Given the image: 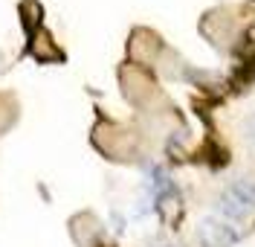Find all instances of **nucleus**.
<instances>
[{
	"label": "nucleus",
	"mask_w": 255,
	"mask_h": 247,
	"mask_svg": "<svg viewBox=\"0 0 255 247\" xmlns=\"http://www.w3.org/2000/svg\"><path fill=\"white\" fill-rule=\"evenodd\" d=\"M218 213H221L223 221H229V224L247 221V218L255 213V183L247 181V178L232 181L223 189V195L218 198Z\"/></svg>",
	"instance_id": "nucleus-1"
},
{
	"label": "nucleus",
	"mask_w": 255,
	"mask_h": 247,
	"mask_svg": "<svg viewBox=\"0 0 255 247\" xmlns=\"http://www.w3.org/2000/svg\"><path fill=\"white\" fill-rule=\"evenodd\" d=\"M241 242V230L223 218H203L197 227V245L200 247H232Z\"/></svg>",
	"instance_id": "nucleus-2"
},
{
	"label": "nucleus",
	"mask_w": 255,
	"mask_h": 247,
	"mask_svg": "<svg viewBox=\"0 0 255 247\" xmlns=\"http://www.w3.org/2000/svg\"><path fill=\"white\" fill-rule=\"evenodd\" d=\"M247 134H250V137L255 140V116L250 119V122H247Z\"/></svg>",
	"instance_id": "nucleus-3"
}]
</instances>
